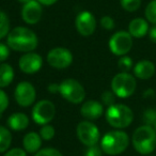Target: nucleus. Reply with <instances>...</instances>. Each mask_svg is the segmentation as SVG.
<instances>
[{"label": "nucleus", "instance_id": "1", "mask_svg": "<svg viewBox=\"0 0 156 156\" xmlns=\"http://www.w3.org/2000/svg\"><path fill=\"white\" fill-rule=\"evenodd\" d=\"M7 44L11 49L16 51L30 52L37 47L39 39L31 29L26 27H16L8 34Z\"/></svg>", "mask_w": 156, "mask_h": 156}, {"label": "nucleus", "instance_id": "2", "mask_svg": "<svg viewBox=\"0 0 156 156\" xmlns=\"http://www.w3.org/2000/svg\"><path fill=\"white\" fill-rule=\"evenodd\" d=\"M134 149L142 155L151 154L156 149V132L152 126L142 125L134 132L132 137Z\"/></svg>", "mask_w": 156, "mask_h": 156}, {"label": "nucleus", "instance_id": "3", "mask_svg": "<svg viewBox=\"0 0 156 156\" xmlns=\"http://www.w3.org/2000/svg\"><path fill=\"white\" fill-rule=\"evenodd\" d=\"M129 137L123 130H111L103 136L101 140V149L108 155H119L127 149Z\"/></svg>", "mask_w": 156, "mask_h": 156}, {"label": "nucleus", "instance_id": "4", "mask_svg": "<svg viewBox=\"0 0 156 156\" xmlns=\"http://www.w3.org/2000/svg\"><path fill=\"white\" fill-rule=\"evenodd\" d=\"M105 117L109 125L118 129H122L132 124L134 120V112L126 105L115 104L107 108Z\"/></svg>", "mask_w": 156, "mask_h": 156}, {"label": "nucleus", "instance_id": "5", "mask_svg": "<svg viewBox=\"0 0 156 156\" xmlns=\"http://www.w3.org/2000/svg\"><path fill=\"white\" fill-rule=\"evenodd\" d=\"M137 83L135 77L129 73L121 72L111 80V91L120 98H127L136 91Z\"/></svg>", "mask_w": 156, "mask_h": 156}, {"label": "nucleus", "instance_id": "6", "mask_svg": "<svg viewBox=\"0 0 156 156\" xmlns=\"http://www.w3.org/2000/svg\"><path fill=\"white\" fill-rule=\"evenodd\" d=\"M59 93L72 104H81L86 98L85 88L79 81L73 78H67L59 83Z\"/></svg>", "mask_w": 156, "mask_h": 156}, {"label": "nucleus", "instance_id": "7", "mask_svg": "<svg viewBox=\"0 0 156 156\" xmlns=\"http://www.w3.org/2000/svg\"><path fill=\"white\" fill-rule=\"evenodd\" d=\"M76 134H77L79 141L87 147L98 144L101 138L98 126L90 121H81L80 123H78Z\"/></svg>", "mask_w": 156, "mask_h": 156}, {"label": "nucleus", "instance_id": "8", "mask_svg": "<svg viewBox=\"0 0 156 156\" xmlns=\"http://www.w3.org/2000/svg\"><path fill=\"white\" fill-rule=\"evenodd\" d=\"M133 47V37L127 31H118L109 40V49L115 56H125Z\"/></svg>", "mask_w": 156, "mask_h": 156}, {"label": "nucleus", "instance_id": "9", "mask_svg": "<svg viewBox=\"0 0 156 156\" xmlns=\"http://www.w3.org/2000/svg\"><path fill=\"white\" fill-rule=\"evenodd\" d=\"M56 115V107L52 104V102L48 100H43L37 102L33 106L32 109V119L37 124L40 125H46Z\"/></svg>", "mask_w": 156, "mask_h": 156}, {"label": "nucleus", "instance_id": "10", "mask_svg": "<svg viewBox=\"0 0 156 156\" xmlns=\"http://www.w3.org/2000/svg\"><path fill=\"white\" fill-rule=\"evenodd\" d=\"M73 62V55L64 47H57L47 54V63L54 69H63L69 67Z\"/></svg>", "mask_w": 156, "mask_h": 156}, {"label": "nucleus", "instance_id": "11", "mask_svg": "<svg viewBox=\"0 0 156 156\" xmlns=\"http://www.w3.org/2000/svg\"><path fill=\"white\" fill-rule=\"evenodd\" d=\"M14 98L20 106L29 107L34 103L37 98V91L32 83L29 81H22L17 85L14 91Z\"/></svg>", "mask_w": 156, "mask_h": 156}, {"label": "nucleus", "instance_id": "12", "mask_svg": "<svg viewBox=\"0 0 156 156\" xmlns=\"http://www.w3.org/2000/svg\"><path fill=\"white\" fill-rule=\"evenodd\" d=\"M75 26L79 34L90 37L96 29V20L94 15L89 11H83L78 14L75 20Z\"/></svg>", "mask_w": 156, "mask_h": 156}, {"label": "nucleus", "instance_id": "13", "mask_svg": "<svg viewBox=\"0 0 156 156\" xmlns=\"http://www.w3.org/2000/svg\"><path fill=\"white\" fill-rule=\"evenodd\" d=\"M43 65V59L37 52H26L20 57L18 66L20 71L26 74H35L41 69Z\"/></svg>", "mask_w": 156, "mask_h": 156}, {"label": "nucleus", "instance_id": "14", "mask_svg": "<svg viewBox=\"0 0 156 156\" xmlns=\"http://www.w3.org/2000/svg\"><path fill=\"white\" fill-rule=\"evenodd\" d=\"M42 5L37 0H31L25 3L22 9V18L28 25H34L42 18Z\"/></svg>", "mask_w": 156, "mask_h": 156}, {"label": "nucleus", "instance_id": "15", "mask_svg": "<svg viewBox=\"0 0 156 156\" xmlns=\"http://www.w3.org/2000/svg\"><path fill=\"white\" fill-rule=\"evenodd\" d=\"M80 113L87 120H96L104 113V106L98 101H88L81 105Z\"/></svg>", "mask_w": 156, "mask_h": 156}, {"label": "nucleus", "instance_id": "16", "mask_svg": "<svg viewBox=\"0 0 156 156\" xmlns=\"http://www.w3.org/2000/svg\"><path fill=\"white\" fill-rule=\"evenodd\" d=\"M155 74V65L150 60H141L134 66V75L139 79L147 80Z\"/></svg>", "mask_w": 156, "mask_h": 156}, {"label": "nucleus", "instance_id": "17", "mask_svg": "<svg viewBox=\"0 0 156 156\" xmlns=\"http://www.w3.org/2000/svg\"><path fill=\"white\" fill-rule=\"evenodd\" d=\"M149 23L144 18H135L128 25V32L133 37L141 39L149 32Z\"/></svg>", "mask_w": 156, "mask_h": 156}, {"label": "nucleus", "instance_id": "18", "mask_svg": "<svg viewBox=\"0 0 156 156\" xmlns=\"http://www.w3.org/2000/svg\"><path fill=\"white\" fill-rule=\"evenodd\" d=\"M42 140L40 134L34 132L28 133L26 136L23 139V147L24 150L27 153H37L41 150V145H42Z\"/></svg>", "mask_w": 156, "mask_h": 156}, {"label": "nucleus", "instance_id": "19", "mask_svg": "<svg viewBox=\"0 0 156 156\" xmlns=\"http://www.w3.org/2000/svg\"><path fill=\"white\" fill-rule=\"evenodd\" d=\"M7 122L11 129L15 130V132H20L28 127L29 118L23 112H15L10 115Z\"/></svg>", "mask_w": 156, "mask_h": 156}, {"label": "nucleus", "instance_id": "20", "mask_svg": "<svg viewBox=\"0 0 156 156\" xmlns=\"http://www.w3.org/2000/svg\"><path fill=\"white\" fill-rule=\"evenodd\" d=\"M14 79V69L8 63H0V88L8 87Z\"/></svg>", "mask_w": 156, "mask_h": 156}, {"label": "nucleus", "instance_id": "21", "mask_svg": "<svg viewBox=\"0 0 156 156\" xmlns=\"http://www.w3.org/2000/svg\"><path fill=\"white\" fill-rule=\"evenodd\" d=\"M12 143L11 132L5 126L0 125V153L7 152Z\"/></svg>", "mask_w": 156, "mask_h": 156}, {"label": "nucleus", "instance_id": "22", "mask_svg": "<svg viewBox=\"0 0 156 156\" xmlns=\"http://www.w3.org/2000/svg\"><path fill=\"white\" fill-rule=\"evenodd\" d=\"M10 32V20L8 15L0 10V40L5 37Z\"/></svg>", "mask_w": 156, "mask_h": 156}, {"label": "nucleus", "instance_id": "23", "mask_svg": "<svg viewBox=\"0 0 156 156\" xmlns=\"http://www.w3.org/2000/svg\"><path fill=\"white\" fill-rule=\"evenodd\" d=\"M145 20L153 25H156V0H152L147 5L144 11Z\"/></svg>", "mask_w": 156, "mask_h": 156}, {"label": "nucleus", "instance_id": "24", "mask_svg": "<svg viewBox=\"0 0 156 156\" xmlns=\"http://www.w3.org/2000/svg\"><path fill=\"white\" fill-rule=\"evenodd\" d=\"M121 7L127 12H136L140 8L141 0H120Z\"/></svg>", "mask_w": 156, "mask_h": 156}, {"label": "nucleus", "instance_id": "25", "mask_svg": "<svg viewBox=\"0 0 156 156\" xmlns=\"http://www.w3.org/2000/svg\"><path fill=\"white\" fill-rule=\"evenodd\" d=\"M143 122H144V125H149L153 127L154 124L156 122V109L149 108L143 112L142 115Z\"/></svg>", "mask_w": 156, "mask_h": 156}, {"label": "nucleus", "instance_id": "26", "mask_svg": "<svg viewBox=\"0 0 156 156\" xmlns=\"http://www.w3.org/2000/svg\"><path fill=\"white\" fill-rule=\"evenodd\" d=\"M55 128L54 126L49 125V124H46V125H43L40 130V136L43 140H46V141H49L51 140L52 138L55 137Z\"/></svg>", "mask_w": 156, "mask_h": 156}, {"label": "nucleus", "instance_id": "27", "mask_svg": "<svg viewBox=\"0 0 156 156\" xmlns=\"http://www.w3.org/2000/svg\"><path fill=\"white\" fill-rule=\"evenodd\" d=\"M118 66L122 72H126L128 73V71H130L133 67V59L128 56H122L120 58L119 62H118Z\"/></svg>", "mask_w": 156, "mask_h": 156}, {"label": "nucleus", "instance_id": "28", "mask_svg": "<svg viewBox=\"0 0 156 156\" xmlns=\"http://www.w3.org/2000/svg\"><path fill=\"white\" fill-rule=\"evenodd\" d=\"M101 100H102L103 105H105L107 107H110L115 104V94L112 91H105L101 95Z\"/></svg>", "mask_w": 156, "mask_h": 156}, {"label": "nucleus", "instance_id": "29", "mask_svg": "<svg viewBox=\"0 0 156 156\" xmlns=\"http://www.w3.org/2000/svg\"><path fill=\"white\" fill-rule=\"evenodd\" d=\"M34 156H63V155L56 149L45 147V149H41L39 152H37Z\"/></svg>", "mask_w": 156, "mask_h": 156}, {"label": "nucleus", "instance_id": "30", "mask_svg": "<svg viewBox=\"0 0 156 156\" xmlns=\"http://www.w3.org/2000/svg\"><path fill=\"white\" fill-rule=\"evenodd\" d=\"M101 26L104 29H106V30H112L115 26V23L111 16L106 15L101 18Z\"/></svg>", "mask_w": 156, "mask_h": 156}, {"label": "nucleus", "instance_id": "31", "mask_svg": "<svg viewBox=\"0 0 156 156\" xmlns=\"http://www.w3.org/2000/svg\"><path fill=\"white\" fill-rule=\"evenodd\" d=\"M8 106H9V98L7 93L0 88V115L5 112Z\"/></svg>", "mask_w": 156, "mask_h": 156}, {"label": "nucleus", "instance_id": "32", "mask_svg": "<svg viewBox=\"0 0 156 156\" xmlns=\"http://www.w3.org/2000/svg\"><path fill=\"white\" fill-rule=\"evenodd\" d=\"M10 56V47L3 43H0V63H3Z\"/></svg>", "mask_w": 156, "mask_h": 156}, {"label": "nucleus", "instance_id": "33", "mask_svg": "<svg viewBox=\"0 0 156 156\" xmlns=\"http://www.w3.org/2000/svg\"><path fill=\"white\" fill-rule=\"evenodd\" d=\"M102 149L98 144L88 147L87 151L85 153V156H102Z\"/></svg>", "mask_w": 156, "mask_h": 156}, {"label": "nucleus", "instance_id": "34", "mask_svg": "<svg viewBox=\"0 0 156 156\" xmlns=\"http://www.w3.org/2000/svg\"><path fill=\"white\" fill-rule=\"evenodd\" d=\"M3 156H27V152L20 147H14L9 150Z\"/></svg>", "mask_w": 156, "mask_h": 156}, {"label": "nucleus", "instance_id": "35", "mask_svg": "<svg viewBox=\"0 0 156 156\" xmlns=\"http://www.w3.org/2000/svg\"><path fill=\"white\" fill-rule=\"evenodd\" d=\"M149 37L153 43H156V25L149 29Z\"/></svg>", "mask_w": 156, "mask_h": 156}, {"label": "nucleus", "instance_id": "36", "mask_svg": "<svg viewBox=\"0 0 156 156\" xmlns=\"http://www.w3.org/2000/svg\"><path fill=\"white\" fill-rule=\"evenodd\" d=\"M48 91L51 93H57L59 92V83H51L48 86Z\"/></svg>", "mask_w": 156, "mask_h": 156}, {"label": "nucleus", "instance_id": "37", "mask_svg": "<svg viewBox=\"0 0 156 156\" xmlns=\"http://www.w3.org/2000/svg\"><path fill=\"white\" fill-rule=\"evenodd\" d=\"M42 5H52L58 1V0H37Z\"/></svg>", "mask_w": 156, "mask_h": 156}, {"label": "nucleus", "instance_id": "38", "mask_svg": "<svg viewBox=\"0 0 156 156\" xmlns=\"http://www.w3.org/2000/svg\"><path fill=\"white\" fill-rule=\"evenodd\" d=\"M153 95H155V93H154V91L152 89H149L147 90V91L143 93V98H153Z\"/></svg>", "mask_w": 156, "mask_h": 156}, {"label": "nucleus", "instance_id": "39", "mask_svg": "<svg viewBox=\"0 0 156 156\" xmlns=\"http://www.w3.org/2000/svg\"><path fill=\"white\" fill-rule=\"evenodd\" d=\"M20 2H22L23 5H25V3H27V2H29V1H31V0H18Z\"/></svg>", "mask_w": 156, "mask_h": 156}, {"label": "nucleus", "instance_id": "40", "mask_svg": "<svg viewBox=\"0 0 156 156\" xmlns=\"http://www.w3.org/2000/svg\"><path fill=\"white\" fill-rule=\"evenodd\" d=\"M153 128L155 129V132H156V122H155V124H154V126H153Z\"/></svg>", "mask_w": 156, "mask_h": 156}]
</instances>
